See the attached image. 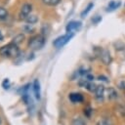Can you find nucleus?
<instances>
[{
    "mask_svg": "<svg viewBox=\"0 0 125 125\" xmlns=\"http://www.w3.org/2000/svg\"><path fill=\"white\" fill-rule=\"evenodd\" d=\"M120 6H121V2L120 1H114V0H112V1H110L108 3V5L106 7V12H112V11L118 9Z\"/></svg>",
    "mask_w": 125,
    "mask_h": 125,
    "instance_id": "10",
    "label": "nucleus"
},
{
    "mask_svg": "<svg viewBox=\"0 0 125 125\" xmlns=\"http://www.w3.org/2000/svg\"><path fill=\"white\" fill-rule=\"evenodd\" d=\"M42 1L44 4L48 6H56L61 2V0H42Z\"/></svg>",
    "mask_w": 125,
    "mask_h": 125,
    "instance_id": "17",
    "label": "nucleus"
},
{
    "mask_svg": "<svg viewBox=\"0 0 125 125\" xmlns=\"http://www.w3.org/2000/svg\"><path fill=\"white\" fill-rule=\"evenodd\" d=\"M2 87H3V89H5V90L10 89V87H11V82H10V80H9L8 78H5V79L2 81Z\"/></svg>",
    "mask_w": 125,
    "mask_h": 125,
    "instance_id": "19",
    "label": "nucleus"
},
{
    "mask_svg": "<svg viewBox=\"0 0 125 125\" xmlns=\"http://www.w3.org/2000/svg\"><path fill=\"white\" fill-rule=\"evenodd\" d=\"M3 39V35H2V33H1V31H0V41Z\"/></svg>",
    "mask_w": 125,
    "mask_h": 125,
    "instance_id": "25",
    "label": "nucleus"
},
{
    "mask_svg": "<svg viewBox=\"0 0 125 125\" xmlns=\"http://www.w3.org/2000/svg\"><path fill=\"white\" fill-rule=\"evenodd\" d=\"M101 21H102V17H100V16H96L95 18L92 19V22H93V23H98V22H100Z\"/></svg>",
    "mask_w": 125,
    "mask_h": 125,
    "instance_id": "22",
    "label": "nucleus"
},
{
    "mask_svg": "<svg viewBox=\"0 0 125 125\" xmlns=\"http://www.w3.org/2000/svg\"><path fill=\"white\" fill-rule=\"evenodd\" d=\"M31 10H32V6L30 4H28V3L23 4L21 9V12H20V18L22 20H25V18L30 15Z\"/></svg>",
    "mask_w": 125,
    "mask_h": 125,
    "instance_id": "6",
    "label": "nucleus"
},
{
    "mask_svg": "<svg viewBox=\"0 0 125 125\" xmlns=\"http://www.w3.org/2000/svg\"><path fill=\"white\" fill-rule=\"evenodd\" d=\"M107 92H108V99L109 100H114V99L117 98V93H116L114 88H112V87L108 88Z\"/></svg>",
    "mask_w": 125,
    "mask_h": 125,
    "instance_id": "11",
    "label": "nucleus"
},
{
    "mask_svg": "<svg viewBox=\"0 0 125 125\" xmlns=\"http://www.w3.org/2000/svg\"><path fill=\"white\" fill-rule=\"evenodd\" d=\"M97 125H111V124H110L109 120H107L105 118H102L97 122Z\"/></svg>",
    "mask_w": 125,
    "mask_h": 125,
    "instance_id": "21",
    "label": "nucleus"
},
{
    "mask_svg": "<svg viewBox=\"0 0 125 125\" xmlns=\"http://www.w3.org/2000/svg\"><path fill=\"white\" fill-rule=\"evenodd\" d=\"M97 55L100 57V59H101V61L103 62V63H104V64H106V65H108V64L111 63L112 58H111V56H110V53H109L107 50H103V49L101 48V49H99V52L97 53Z\"/></svg>",
    "mask_w": 125,
    "mask_h": 125,
    "instance_id": "4",
    "label": "nucleus"
},
{
    "mask_svg": "<svg viewBox=\"0 0 125 125\" xmlns=\"http://www.w3.org/2000/svg\"><path fill=\"white\" fill-rule=\"evenodd\" d=\"M81 21H69L67 24H66V27H65V30L67 33H72L73 31H76V30H79L81 28Z\"/></svg>",
    "mask_w": 125,
    "mask_h": 125,
    "instance_id": "5",
    "label": "nucleus"
},
{
    "mask_svg": "<svg viewBox=\"0 0 125 125\" xmlns=\"http://www.w3.org/2000/svg\"><path fill=\"white\" fill-rule=\"evenodd\" d=\"M20 54V49L17 44L11 42L0 48V55L4 58H16Z\"/></svg>",
    "mask_w": 125,
    "mask_h": 125,
    "instance_id": "1",
    "label": "nucleus"
},
{
    "mask_svg": "<svg viewBox=\"0 0 125 125\" xmlns=\"http://www.w3.org/2000/svg\"><path fill=\"white\" fill-rule=\"evenodd\" d=\"M98 80H100V81H104V82H108L107 77H105V76H104V75H100V76L98 77Z\"/></svg>",
    "mask_w": 125,
    "mask_h": 125,
    "instance_id": "24",
    "label": "nucleus"
},
{
    "mask_svg": "<svg viewBox=\"0 0 125 125\" xmlns=\"http://www.w3.org/2000/svg\"><path fill=\"white\" fill-rule=\"evenodd\" d=\"M68 99L71 103L77 104V103H82L84 101V97L80 93H71L68 96Z\"/></svg>",
    "mask_w": 125,
    "mask_h": 125,
    "instance_id": "8",
    "label": "nucleus"
},
{
    "mask_svg": "<svg viewBox=\"0 0 125 125\" xmlns=\"http://www.w3.org/2000/svg\"><path fill=\"white\" fill-rule=\"evenodd\" d=\"M23 39H24V35H23V34H19V35H17V36L13 39V42H14L15 44L19 45L21 41H23Z\"/></svg>",
    "mask_w": 125,
    "mask_h": 125,
    "instance_id": "18",
    "label": "nucleus"
},
{
    "mask_svg": "<svg viewBox=\"0 0 125 125\" xmlns=\"http://www.w3.org/2000/svg\"><path fill=\"white\" fill-rule=\"evenodd\" d=\"M85 78H86L88 81H93V80H94V76H93L92 74H90V73H87V74L85 75Z\"/></svg>",
    "mask_w": 125,
    "mask_h": 125,
    "instance_id": "23",
    "label": "nucleus"
},
{
    "mask_svg": "<svg viewBox=\"0 0 125 125\" xmlns=\"http://www.w3.org/2000/svg\"><path fill=\"white\" fill-rule=\"evenodd\" d=\"M32 89H33V93H34V97L37 100H40L41 98V87H40V83L38 79H35L33 81L32 84Z\"/></svg>",
    "mask_w": 125,
    "mask_h": 125,
    "instance_id": "7",
    "label": "nucleus"
},
{
    "mask_svg": "<svg viewBox=\"0 0 125 125\" xmlns=\"http://www.w3.org/2000/svg\"><path fill=\"white\" fill-rule=\"evenodd\" d=\"M89 92H95L96 91V88H97V85H95L92 81H89L88 83H87V85H86V87H85Z\"/></svg>",
    "mask_w": 125,
    "mask_h": 125,
    "instance_id": "13",
    "label": "nucleus"
},
{
    "mask_svg": "<svg viewBox=\"0 0 125 125\" xmlns=\"http://www.w3.org/2000/svg\"><path fill=\"white\" fill-rule=\"evenodd\" d=\"M45 42H46L45 36L43 34H37V35L32 36L29 39V41H28V47L31 50H34V51L41 50L44 47Z\"/></svg>",
    "mask_w": 125,
    "mask_h": 125,
    "instance_id": "2",
    "label": "nucleus"
},
{
    "mask_svg": "<svg viewBox=\"0 0 125 125\" xmlns=\"http://www.w3.org/2000/svg\"><path fill=\"white\" fill-rule=\"evenodd\" d=\"M73 37V33H66L64 35H62V36H59L54 42H53V45L55 48H62L63 47L65 44H67L69 42V40Z\"/></svg>",
    "mask_w": 125,
    "mask_h": 125,
    "instance_id": "3",
    "label": "nucleus"
},
{
    "mask_svg": "<svg viewBox=\"0 0 125 125\" xmlns=\"http://www.w3.org/2000/svg\"><path fill=\"white\" fill-rule=\"evenodd\" d=\"M72 125H86V122L81 117H76L72 120Z\"/></svg>",
    "mask_w": 125,
    "mask_h": 125,
    "instance_id": "15",
    "label": "nucleus"
},
{
    "mask_svg": "<svg viewBox=\"0 0 125 125\" xmlns=\"http://www.w3.org/2000/svg\"><path fill=\"white\" fill-rule=\"evenodd\" d=\"M83 112H84V115L89 118V117H91V115H92V113H93V109H92V107L87 106V107H85V108L83 109Z\"/></svg>",
    "mask_w": 125,
    "mask_h": 125,
    "instance_id": "20",
    "label": "nucleus"
},
{
    "mask_svg": "<svg viewBox=\"0 0 125 125\" xmlns=\"http://www.w3.org/2000/svg\"><path fill=\"white\" fill-rule=\"evenodd\" d=\"M93 7H94V4H93V3H89V4H88V6L85 8V10L81 13V17H82V18H85V16H86L90 11H91V9H92Z\"/></svg>",
    "mask_w": 125,
    "mask_h": 125,
    "instance_id": "16",
    "label": "nucleus"
},
{
    "mask_svg": "<svg viewBox=\"0 0 125 125\" xmlns=\"http://www.w3.org/2000/svg\"><path fill=\"white\" fill-rule=\"evenodd\" d=\"M1 124H2V118L0 117V125H1Z\"/></svg>",
    "mask_w": 125,
    "mask_h": 125,
    "instance_id": "26",
    "label": "nucleus"
},
{
    "mask_svg": "<svg viewBox=\"0 0 125 125\" xmlns=\"http://www.w3.org/2000/svg\"><path fill=\"white\" fill-rule=\"evenodd\" d=\"M8 17V12L5 8L3 7H0V20L3 21V20H6Z\"/></svg>",
    "mask_w": 125,
    "mask_h": 125,
    "instance_id": "14",
    "label": "nucleus"
},
{
    "mask_svg": "<svg viewBox=\"0 0 125 125\" xmlns=\"http://www.w3.org/2000/svg\"><path fill=\"white\" fill-rule=\"evenodd\" d=\"M27 23H30V24H33V23H35L37 21H38V19H37V17L36 16H34V15H29V16H27L26 18H25V20H24Z\"/></svg>",
    "mask_w": 125,
    "mask_h": 125,
    "instance_id": "12",
    "label": "nucleus"
},
{
    "mask_svg": "<svg viewBox=\"0 0 125 125\" xmlns=\"http://www.w3.org/2000/svg\"><path fill=\"white\" fill-rule=\"evenodd\" d=\"M95 93V98L98 100V101H103L104 100V85H99L97 86L96 88V91L94 92Z\"/></svg>",
    "mask_w": 125,
    "mask_h": 125,
    "instance_id": "9",
    "label": "nucleus"
}]
</instances>
